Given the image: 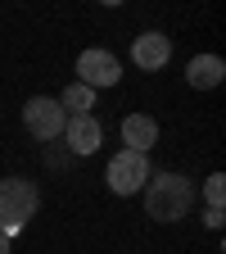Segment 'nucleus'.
<instances>
[{
  "instance_id": "f257e3e1",
  "label": "nucleus",
  "mask_w": 226,
  "mask_h": 254,
  "mask_svg": "<svg viewBox=\"0 0 226 254\" xmlns=\"http://www.w3.org/2000/svg\"><path fill=\"white\" fill-rule=\"evenodd\" d=\"M140 195H145V213L154 222H181V218H190L199 190H195V182L185 173H149Z\"/></svg>"
},
{
  "instance_id": "f03ea898",
  "label": "nucleus",
  "mask_w": 226,
  "mask_h": 254,
  "mask_svg": "<svg viewBox=\"0 0 226 254\" xmlns=\"http://www.w3.org/2000/svg\"><path fill=\"white\" fill-rule=\"evenodd\" d=\"M41 209V190L32 177H0V236H18Z\"/></svg>"
},
{
  "instance_id": "7ed1b4c3",
  "label": "nucleus",
  "mask_w": 226,
  "mask_h": 254,
  "mask_svg": "<svg viewBox=\"0 0 226 254\" xmlns=\"http://www.w3.org/2000/svg\"><path fill=\"white\" fill-rule=\"evenodd\" d=\"M23 127H27V136L54 145V141H63L68 114H63V105L54 100V95H32V100L23 105Z\"/></svg>"
},
{
  "instance_id": "20e7f679",
  "label": "nucleus",
  "mask_w": 226,
  "mask_h": 254,
  "mask_svg": "<svg viewBox=\"0 0 226 254\" xmlns=\"http://www.w3.org/2000/svg\"><path fill=\"white\" fill-rule=\"evenodd\" d=\"M149 154H132V150H118L109 159V168H104V182L113 195H140L145 182H149Z\"/></svg>"
},
{
  "instance_id": "39448f33",
  "label": "nucleus",
  "mask_w": 226,
  "mask_h": 254,
  "mask_svg": "<svg viewBox=\"0 0 226 254\" xmlns=\"http://www.w3.org/2000/svg\"><path fill=\"white\" fill-rule=\"evenodd\" d=\"M77 82L90 86V91H109V86H118V82H122V64H118V55H109V50H100V46L82 50V55H77Z\"/></svg>"
},
{
  "instance_id": "423d86ee",
  "label": "nucleus",
  "mask_w": 226,
  "mask_h": 254,
  "mask_svg": "<svg viewBox=\"0 0 226 254\" xmlns=\"http://www.w3.org/2000/svg\"><path fill=\"white\" fill-rule=\"evenodd\" d=\"M63 145H68L73 159H86L104 145V123L95 114H68V127H63Z\"/></svg>"
},
{
  "instance_id": "0eeeda50",
  "label": "nucleus",
  "mask_w": 226,
  "mask_h": 254,
  "mask_svg": "<svg viewBox=\"0 0 226 254\" xmlns=\"http://www.w3.org/2000/svg\"><path fill=\"white\" fill-rule=\"evenodd\" d=\"M168 59H172V37L168 32H140L132 41V64L140 73H163Z\"/></svg>"
},
{
  "instance_id": "6e6552de",
  "label": "nucleus",
  "mask_w": 226,
  "mask_h": 254,
  "mask_svg": "<svg viewBox=\"0 0 226 254\" xmlns=\"http://www.w3.org/2000/svg\"><path fill=\"white\" fill-rule=\"evenodd\" d=\"M158 145V123L149 114H127L122 118V150L132 154H149Z\"/></svg>"
},
{
  "instance_id": "1a4fd4ad",
  "label": "nucleus",
  "mask_w": 226,
  "mask_h": 254,
  "mask_svg": "<svg viewBox=\"0 0 226 254\" xmlns=\"http://www.w3.org/2000/svg\"><path fill=\"white\" fill-rule=\"evenodd\" d=\"M222 77H226V59L222 55H195L185 64V82L195 91H213V86H222Z\"/></svg>"
},
{
  "instance_id": "9d476101",
  "label": "nucleus",
  "mask_w": 226,
  "mask_h": 254,
  "mask_svg": "<svg viewBox=\"0 0 226 254\" xmlns=\"http://www.w3.org/2000/svg\"><path fill=\"white\" fill-rule=\"evenodd\" d=\"M59 105H63V114H90V109H95V91L82 86V82H73L68 91L59 95Z\"/></svg>"
},
{
  "instance_id": "9b49d317",
  "label": "nucleus",
  "mask_w": 226,
  "mask_h": 254,
  "mask_svg": "<svg viewBox=\"0 0 226 254\" xmlns=\"http://www.w3.org/2000/svg\"><path fill=\"white\" fill-rule=\"evenodd\" d=\"M204 200H208V209H222V204H226V177H222V173H213V177L204 182Z\"/></svg>"
},
{
  "instance_id": "f8f14e48",
  "label": "nucleus",
  "mask_w": 226,
  "mask_h": 254,
  "mask_svg": "<svg viewBox=\"0 0 226 254\" xmlns=\"http://www.w3.org/2000/svg\"><path fill=\"white\" fill-rule=\"evenodd\" d=\"M222 222H226L222 209H204V227H208V232H222Z\"/></svg>"
},
{
  "instance_id": "ddd939ff",
  "label": "nucleus",
  "mask_w": 226,
  "mask_h": 254,
  "mask_svg": "<svg viewBox=\"0 0 226 254\" xmlns=\"http://www.w3.org/2000/svg\"><path fill=\"white\" fill-rule=\"evenodd\" d=\"M68 159H73L68 150H54V145L45 150V164H54V168H63V164H68Z\"/></svg>"
},
{
  "instance_id": "4468645a",
  "label": "nucleus",
  "mask_w": 226,
  "mask_h": 254,
  "mask_svg": "<svg viewBox=\"0 0 226 254\" xmlns=\"http://www.w3.org/2000/svg\"><path fill=\"white\" fill-rule=\"evenodd\" d=\"M0 254H9V236H0Z\"/></svg>"
}]
</instances>
